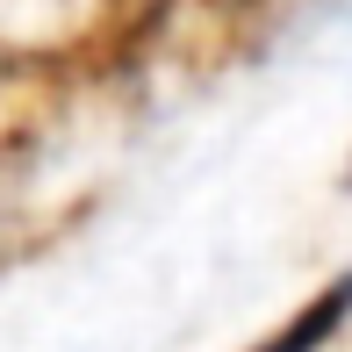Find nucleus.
I'll list each match as a JSON object with an SVG mask.
<instances>
[{
  "instance_id": "nucleus-1",
  "label": "nucleus",
  "mask_w": 352,
  "mask_h": 352,
  "mask_svg": "<svg viewBox=\"0 0 352 352\" xmlns=\"http://www.w3.org/2000/svg\"><path fill=\"white\" fill-rule=\"evenodd\" d=\"M345 309H352V280H338V287H324V302H309V309L295 316V324H280L274 338H266L259 352H316L331 338V331L345 324Z\"/></svg>"
}]
</instances>
